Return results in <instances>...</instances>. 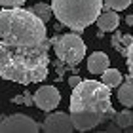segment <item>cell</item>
<instances>
[{
	"label": "cell",
	"instance_id": "cell-1",
	"mask_svg": "<svg viewBox=\"0 0 133 133\" xmlns=\"http://www.w3.org/2000/svg\"><path fill=\"white\" fill-rule=\"evenodd\" d=\"M50 38L46 23L25 8L0 10V76L23 86L46 80Z\"/></svg>",
	"mask_w": 133,
	"mask_h": 133
},
{
	"label": "cell",
	"instance_id": "cell-2",
	"mask_svg": "<svg viewBox=\"0 0 133 133\" xmlns=\"http://www.w3.org/2000/svg\"><path fill=\"white\" fill-rule=\"evenodd\" d=\"M70 112L97 114L105 120H112L116 110L112 108L110 88L97 80H80L70 93Z\"/></svg>",
	"mask_w": 133,
	"mask_h": 133
},
{
	"label": "cell",
	"instance_id": "cell-3",
	"mask_svg": "<svg viewBox=\"0 0 133 133\" xmlns=\"http://www.w3.org/2000/svg\"><path fill=\"white\" fill-rule=\"evenodd\" d=\"M103 0H51V14L61 25H66L76 34H82L99 17Z\"/></svg>",
	"mask_w": 133,
	"mask_h": 133
},
{
	"label": "cell",
	"instance_id": "cell-4",
	"mask_svg": "<svg viewBox=\"0 0 133 133\" xmlns=\"http://www.w3.org/2000/svg\"><path fill=\"white\" fill-rule=\"evenodd\" d=\"M50 44L53 46L57 57L61 59L63 63L74 66L86 57V42L80 38V34L70 32V34H61V36H53L50 40Z\"/></svg>",
	"mask_w": 133,
	"mask_h": 133
},
{
	"label": "cell",
	"instance_id": "cell-5",
	"mask_svg": "<svg viewBox=\"0 0 133 133\" xmlns=\"http://www.w3.org/2000/svg\"><path fill=\"white\" fill-rule=\"evenodd\" d=\"M0 133H40V125L27 114H11L6 118L2 116Z\"/></svg>",
	"mask_w": 133,
	"mask_h": 133
},
{
	"label": "cell",
	"instance_id": "cell-6",
	"mask_svg": "<svg viewBox=\"0 0 133 133\" xmlns=\"http://www.w3.org/2000/svg\"><path fill=\"white\" fill-rule=\"evenodd\" d=\"M32 101L40 110L51 112V110H55V107L61 101V93H59V89L55 86H42L40 89H36Z\"/></svg>",
	"mask_w": 133,
	"mask_h": 133
},
{
	"label": "cell",
	"instance_id": "cell-7",
	"mask_svg": "<svg viewBox=\"0 0 133 133\" xmlns=\"http://www.w3.org/2000/svg\"><path fill=\"white\" fill-rule=\"evenodd\" d=\"M44 133H72V122H70V116L65 112H51L48 114L44 124Z\"/></svg>",
	"mask_w": 133,
	"mask_h": 133
},
{
	"label": "cell",
	"instance_id": "cell-8",
	"mask_svg": "<svg viewBox=\"0 0 133 133\" xmlns=\"http://www.w3.org/2000/svg\"><path fill=\"white\" fill-rule=\"evenodd\" d=\"M70 122H72V128L78 129V131H88V129H93L95 125H99L105 122L103 116H97V114H82V112H70Z\"/></svg>",
	"mask_w": 133,
	"mask_h": 133
},
{
	"label": "cell",
	"instance_id": "cell-9",
	"mask_svg": "<svg viewBox=\"0 0 133 133\" xmlns=\"http://www.w3.org/2000/svg\"><path fill=\"white\" fill-rule=\"evenodd\" d=\"M108 66H110V59H108V55L105 51H93L88 57V70L91 74H101Z\"/></svg>",
	"mask_w": 133,
	"mask_h": 133
},
{
	"label": "cell",
	"instance_id": "cell-10",
	"mask_svg": "<svg viewBox=\"0 0 133 133\" xmlns=\"http://www.w3.org/2000/svg\"><path fill=\"white\" fill-rule=\"evenodd\" d=\"M95 21H97V27L101 32H112L120 25V15L114 10H107L105 14H99V17Z\"/></svg>",
	"mask_w": 133,
	"mask_h": 133
},
{
	"label": "cell",
	"instance_id": "cell-11",
	"mask_svg": "<svg viewBox=\"0 0 133 133\" xmlns=\"http://www.w3.org/2000/svg\"><path fill=\"white\" fill-rule=\"evenodd\" d=\"M118 88H120L118 89V101L122 103L125 108L133 107V80H131V76L128 74L125 76V82L120 84Z\"/></svg>",
	"mask_w": 133,
	"mask_h": 133
},
{
	"label": "cell",
	"instance_id": "cell-12",
	"mask_svg": "<svg viewBox=\"0 0 133 133\" xmlns=\"http://www.w3.org/2000/svg\"><path fill=\"white\" fill-rule=\"evenodd\" d=\"M99 76H101V82L105 84L107 88H118L120 84H122V80H124L122 72H120L118 69H110V66H108L105 72H101Z\"/></svg>",
	"mask_w": 133,
	"mask_h": 133
},
{
	"label": "cell",
	"instance_id": "cell-13",
	"mask_svg": "<svg viewBox=\"0 0 133 133\" xmlns=\"http://www.w3.org/2000/svg\"><path fill=\"white\" fill-rule=\"evenodd\" d=\"M114 120H116V125L120 129H125V128H133V112L124 108L122 112H116L114 114Z\"/></svg>",
	"mask_w": 133,
	"mask_h": 133
},
{
	"label": "cell",
	"instance_id": "cell-14",
	"mask_svg": "<svg viewBox=\"0 0 133 133\" xmlns=\"http://www.w3.org/2000/svg\"><path fill=\"white\" fill-rule=\"evenodd\" d=\"M31 11L38 17V19H42V21H50V17H51V8H50V4H46V2H38V4H34L32 8H31Z\"/></svg>",
	"mask_w": 133,
	"mask_h": 133
},
{
	"label": "cell",
	"instance_id": "cell-15",
	"mask_svg": "<svg viewBox=\"0 0 133 133\" xmlns=\"http://www.w3.org/2000/svg\"><path fill=\"white\" fill-rule=\"evenodd\" d=\"M133 0H103V6L107 10H114V11H122L125 8H129Z\"/></svg>",
	"mask_w": 133,
	"mask_h": 133
},
{
	"label": "cell",
	"instance_id": "cell-16",
	"mask_svg": "<svg viewBox=\"0 0 133 133\" xmlns=\"http://www.w3.org/2000/svg\"><path fill=\"white\" fill-rule=\"evenodd\" d=\"M125 61H128V70H129V76H131V80H133V42L125 48Z\"/></svg>",
	"mask_w": 133,
	"mask_h": 133
},
{
	"label": "cell",
	"instance_id": "cell-17",
	"mask_svg": "<svg viewBox=\"0 0 133 133\" xmlns=\"http://www.w3.org/2000/svg\"><path fill=\"white\" fill-rule=\"evenodd\" d=\"M27 0H0V6L2 8H19V6H23Z\"/></svg>",
	"mask_w": 133,
	"mask_h": 133
},
{
	"label": "cell",
	"instance_id": "cell-18",
	"mask_svg": "<svg viewBox=\"0 0 133 133\" xmlns=\"http://www.w3.org/2000/svg\"><path fill=\"white\" fill-rule=\"evenodd\" d=\"M23 105H25V107H34L32 95H31V91H29V89H27L25 93H23Z\"/></svg>",
	"mask_w": 133,
	"mask_h": 133
},
{
	"label": "cell",
	"instance_id": "cell-19",
	"mask_svg": "<svg viewBox=\"0 0 133 133\" xmlns=\"http://www.w3.org/2000/svg\"><path fill=\"white\" fill-rule=\"evenodd\" d=\"M120 42L124 44V48H128L133 42V34H122V36H120Z\"/></svg>",
	"mask_w": 133,
	"mask_h": 133
},
{
	"label": "cell",
	"instance_id": "cell-20",
	"mask_svg": "<svg viewBox=\"0 0 133 133\" xmlns=\"http://www.w3.org/2000/svg\"><path fill=\"white\" fill-rule=\"evenodd\" d=\"M80 80H82V78L78 76V74H74V76H70V78H69V86H70V88H74V86H76V84L80 82Z\"/></svg>",
	"mask_w": 133,
	"mask_h": 133
},
{
	"label": "cell",
	"instance_id": "cell-21",
	"mask_svg": "<svg viewBox=\"0 0 133 133\" xmlns=\"http://www.w3.org/2000/svg\"><path fill=\"white\" fill-rule=\"evenodd\" d=\"M14 103H15V105H23V95H15Z\"/></svg>",
	"mask_w": 133,
	"mask_h": 133
},
{
	"label": "cell",
	"instance_id": "cell-22",
	"mask_svg": "<svg viewBox=\"0 0 133 133\" xmlns=\"http://www.w3.org/2000/svg\"><path fill=\"white\" fill-rule=\"evenodd\" d=\"M125 23H128V25H131V27H133V14L125 15Z\"/></svg>",
	"mask_w": 133,
	"mask_h": 133
},
{
	"label": "cell",
	"instance_id": "cell-23",
	"mask_svg": "<svg viewBox=\"0 0 133 133\" xmlns=\"http://www.w3.org/2000/svg\"><path fill=\"white\" fill-rule=\"evenodd\" d=\"M97 133H108V131H97Z\"/></svg>",
	"mask_w": 133,
	"mask_h": 133
},
{
	"label": "cell",
	"instance_id": "cell-24",
	"mask_svg": "<svg viewBox=\"0 0 133 133\" xmlns=\"http://www.w3.org/2000/svg\"><path fill=\"white\" fill-rule=\"evenodd\" d=\"M0 120H2V116H0Z\"/></svg>",
	"mask_w": 133,
	"mask_h": 133
}]
</instances>
